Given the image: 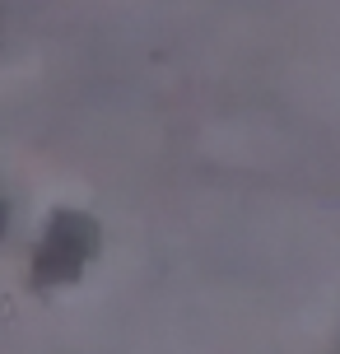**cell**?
<instances>
[{
    "instance_id": "cell-1",
    "label": "cell",
    "mask_w": 340,
    "mask_h": 354,
    "mask_svg": "<svg viewBox=\"0 0 340 354\" xmlns=\"http://www.w3.org/2000/svg\"><path fill=\"white\" fill-rule=\"evenodd\" d=\"M98 252H103V224L89 210L61 205V210H52V219H47V229H42V238H37V248H33L28 284H33L37 294L79 284L84 270L98 261Z\"/></svg>"
},
{
    "instance_id": "cell-2",
    "label": "cell",
    "mask_w": 340,
    "mask_h": 354,
    "mask_svg": "<svg viewBox=\"0 0 340 354\" xmlns=\"http://www.w3.org/2000/svg\"><path fill=\"white\" fill-rule=\"evenodd\" d=\"M5 224H10V205L0 201V238H5Z\"/></svg>"
}]
</instances>
